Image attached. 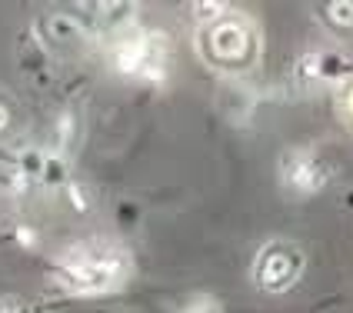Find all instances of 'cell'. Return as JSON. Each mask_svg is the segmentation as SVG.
Wrapping results in <instances>:
<instances>
[{
	"label": "cell",
	"instance_id": "cell-5",
	"mask_svg": "<svg viewBox=\"0 0 353 313\" xmlns=\"http://www.w3.org/2000/svg\"><path fill=\"white\" fill-rule=\"evenodd\" d=\"M343 110H347V120L353 123V87H347V97H343Z\"/></svg>",
	"mask_w": 353,
	"mask_h": 313
},
{
	"label": "cell",
	"instance_id": "cell-2",
	"mask_svg": "<svg viewBox=\"0 0 353 313\" xmlns=\"http://www.w3.org/2000/svg\"><path fill=\"white\" fill-rule=\"evenodd\" d=\"M160 34H127L114 43V67L120 74L130 77H150L154 70L163 67V40H157Z\"/></svg>",
	"mask_w": 353,
	"mask_h": 313
},
{
	"label": "cell",
	"instance_id": "cell-1",
	"mask_svg": "<svg viewBox=\"0 0 353 313\" xmlns=\"http://www.w3.org/2000/svg\"><path fill=\"white\" fill-rule=\"evenodd\" d=\"M57 276L70 290L94 294V290L117 287L120 276H123V260H120V254H107V250H97V254H74L63 260V267H60Z\"/></svg>",
	"mask_w": 353,
	"mask_h": 313
},
{
	"label": "cell",
	"instance_id": "cell-3",
	"mask_svg": "<svg viewBox=\"0 0 353 313\" xmlns=\"http://www.w3.org/2000/svg\"><path fill=\"white\" fill-rule=\"evenodd\" d=\"M280 176H283V183H287L290 194L307 196V194H316L327 183V163H320L307 150H294V154H287V160H283V174Z\"/></svg>",
	"mask_w": 353,
	"mask_h": 313
},
{
	"label": "cell",
	"instance_id": "cell-4",
	"mask_svg": "<svg viewBox=\"0 0 353 313\" xmlns=\"http://www.w3.org/2000/svg\"><path fill=\"white\" fill-rule=\"evenodd\" d=\"M296 274H300V256L294 254V247H267L260 256V267H256V276L267 290L290 287Z\"/></svg>",
	"mask_w": 353,
	"mask_h": 313
}]
</instances>
